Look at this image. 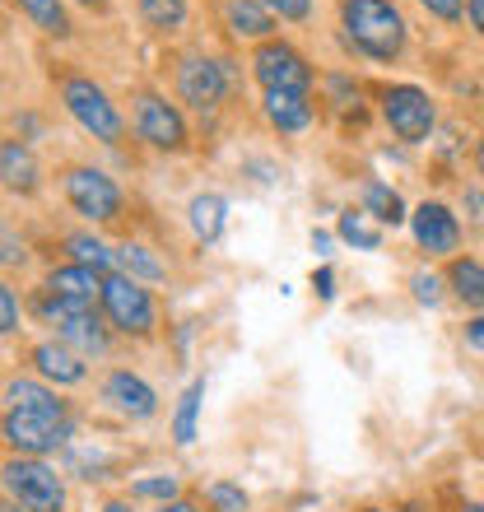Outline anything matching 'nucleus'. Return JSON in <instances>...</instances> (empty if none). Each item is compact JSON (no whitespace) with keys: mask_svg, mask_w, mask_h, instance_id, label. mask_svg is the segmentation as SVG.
I'll use <instances>...</instances> for the list:
<instances>
[{"mask_svg":"<svg viewBox=\"0 0 484 512\" xmlns=\"http://www.w3.org/2000/svg\"><path fill=\"white\" fill-rule=\"evenodd\" d=\"M345 33L363 56L373 61H396L405 47V19L391 0H340Z\"/></svg>","mask_w":484,"mask_h":512,"instance_id":"1","label":"nucleus"},{"mask_svg":"<svg viewBox=\"0 0 484 512\" xmlns=\"http://www.w3.org/2000/svg\"><path fill=\"white\" fill-rule=\"evenodd\" d=\"M70 438V415L66 401L56 396L47 405H10L5 410V443L14 452H28V457H42Z\"/></svg>","mask_w":484,"mask_h":512,"instance_id":"2","label":"nucleus"},{"mask_svg":"<svg viewBox=\"0 0 484 512\" xmlns=\"http://www.w3.org/2000/svg\"><path fill=\"white\" fill-rule=\"evenodd\" d=\"M61 103H66V112L94 135V140H103V145H117L121 140V112L112 108L108 94H103L94 80H84V75L61 80Z\"/></svg>","mask_w":484,"mask_h":512,"instance_id":"3","label":"nucleus"},{"mask_svg":"<svg viewBox=\"0 0 484 512\" xmlns=\"http://www.w3.org/2000/svg\"><path fill=\"white\" fill-rule=\"evenodd\" d=\"M42 317L56 326L61 345H70V350H80V354H103L108 350V331H103V322H98L94 303H75V298L47 294L42 298Z\"/></svg>","mask_w":484,"mask_h":512,"instance_id":"4","label":"nucleus"},{"mask_svg":"<svg viewBox=\"0 0 484 512\" xmlns=\"http://www.w3.org/2000/svg\"><path fill=\"white\" fill-rule=\"evenodd\" d=\"M5 489H10V499L24 512H61L66 508V485H61V475H56L52 466H42V461L14 457L10 466H5Z\"/></svg>","mask_w":484,"mask_h":512,"instance_id":"5","label":"nucleus"},{"mask_svg":"<svg viewBox=\"0 0 484 512\" xmlns=\"http://www.w3.org/2000/svg\"><path fill=\"white\" fill-rule=\"evenodd\" d=\"M252 70L266 94H308L312 70L289 42H261L252 56Z\"/></svg>","mask_w":484,"mask_h":512,"instance_id":"6","label":"nucleus"},{"mask_svg":"<svg viewBox=\"0 0 484 512\" xmlns=\"http://www.w3.org/2000/svg\"><path fill=\"white\" fill-rule=\"evenodd\" d=\"M103 312L126 336H149L154 331V303H149V294L131 275H108V284H103Z\"/></svg>","mask_w":484,"mask_h":512,"instance_id":"7","label":"nucleus"},{"mask_svg":"<svg viewBox=\"0 0 484 512\" xmlns=\"http://www.w3.org/2000/svg\"><path fill=\"white\" fill-rule=\"evenodd\" d=\"M382 117H387L391 131L401 135V140H410V145L429 140V131H433V103L424 89H415V84L387 89V94H382Z\"/></svg>","mask_w":484,"mask_h":512,"instance_id":"8","label":"nucleus"},{"mask_svg":"<svg viewBox=\"0 0 484 512\" xmlns=\"http://www.w3.org/2000/svg\"><path fill=\"white\" fill-rule=\"evenodd\" d=\"M66 201L89 219H117L121 215V191L108 173H98V168H70L66 173Z\"/></svg>","mask_w":484,"mask_h":512,"instance_id":"9","label":"nucleus"},{"mask_svg":"<svg viewBox=\"0 0 484 512\" xmlns=\"http://www.w3.org/2000/svg\"><path fill=\"white\" fill-rule=\"evenodd\" d=\"M135 131H140V140H149L154 149H182L187 145V122H182V112L159 94L135 98Z\"/></svg>","mask_w":484,"mask_h":512,"instance_id":"10","label":"nucleus"},{"mask_svg":"<svg viewBox=\"0 0 484 512\" xmlns=\"http://www.w3.org/2000/svg\"><path fill=\"white\" fill-rule=\"evenodd\" d=\"M177 94L187 98L191 108L210 112L219 98L229 94V70L210 61V56H182V66H177Z\"/></svg>","mask_w":484,"mask_h":512,"instance_id":"11","label":"nucleus"},{"mask_svg":"<svg viewBox=\"0 0 484 512\" xmlns=\"http://www.w3.org/2000/svg\"><path fill=\"white\" fill-rule=\"evenodd\" d=\"M415 243L424 247L429 256H447V252H457V243H461V224H457V215L447 210V205H438V201H424L415 210Z\"/></svg>","mask_w":484,"mask_h":512,"instance_id":"12","label":"nucleus"},{"mask_svg":"<svg viewBox=\"0 0 484 512\" xmlns=\"http://www.w3.org/2000/svg\"><path fill=\"white\" fill-rule=\"evenodd\" d=\"M103 401H112V410H121V415H131V419H149L154 410H159L154 387H149L145 378L126 373V368H117V373L103 382Z\"/></svg>","mask_w":484,"mask_h":512,"instance_id":"13","label":"nucleus"},{"mask_svg":"<svg viewBox=\"0 0 484 512\" xmlns=\"http://www.w3.org/2000/svg\"><path fill=\"white\" fill-rule=\"evenodd\" d=\"M103 270H89V266H56L47 275V294L56 298H75V303H94L103 298Z\"/></svg>","mask_w":484,"mask_h":512,"instance_id":"14","label":"nucleus"},{"mask_svg":"<svg viewBox=\"0 0 484 512\" xmlns=\"http://www.w3.org/2000/svg\"><path fill=\"white\" fill-rule=\"evenodd\" d=\"M33 364H38L42 378H47V382H61V387H70V382H84L80 350H70V345H38V350H33Z\"/></svg>","mask_w":484,"mask_h":512,"instance_id":"15","label":"nucleus"},{"mask_svg":"<svg viewBox=\"0 0 484 512\" xmlns=\"http://www.w3.org/2000/svg\"><path fill=\"white\" fill-rule=\"evenodd\" d=\"M224 24H229L238 38H270L275 14H270L261 0H229V5H224Z\"/></svg>","mask_w":484,"mask_h":512,"instance_id":"16","label":"nucleus"},{"mask_svg":"<svg viewBox=\"0 0 484 512\" xmlns=\"http://www.w3.org/2000/svg\"><path fill=\"white\" fill-rule=\"evenodd\" d=\"M266 117L275 131H308L312 126V103L308 94H266Z\"/></svg>","mask_w":484,"mask_h":512,"instance_id":"17","label":"nucleus"},{"mask_svg":"<svg viewBox=\"0 0 484 512\" xmlns=\"http://www.w3.org/2000/svg\"><path fill=\"white\" fill-rule=\"evenodd\" d=\"M0 168H5V187L10 191H33L38 187V163L19 140H5L0 145Z\"/></svg>","mask_w":484,"mask_h":512,"instance_id":"18","label":"nucleus"},{"mask_svg":"<svg viewBox=\"0 0 484 512\" xmlns=\"http://www.w3.org/2000/svg\"><path fill=\"white\" fill-rule=\"evenodd\" d=\"M224 196H196L191 201V229H196V238L201 243H215L219 233H224Z\"/></svg>","mask_w":484,"mask_h":512,"instance_id":"19","label":"nucleus"},{"mask_svg":"<svg viewBox=\"0 0 484 512\" xmlns=\"http://www.w3.org/2000/svg\"><path fill=\"white\" fill-rule=\"evenodd\" d=\"M447 280H452V289L461 294V303H471V308H484V266L480 261H452V270H447Z\"/></svg>","mask_w":484,"mask_h":512,"instance_id":"20","label":"nucleus"},{"mask_svg":"<svg viewBox=\"0 0 484 512\" xmlns=\"http://www.w3.org/2000/svg\"><path fill=\"white\" fill-rule=\"evenodd\" d=\"M140 19L154 33H177L187 24V0H140Z\"/></svg>","mask_w":484,"mask_h":512,"instance_id":"21","label":"nucleus"},{"mask_svg":"<svg viewBox=\"0 0 484 512\" xmlns=\"http://www.w3.org/2000/svg\"><path fill=\"white\" fill-rule=\"evenodd\" d=\"M201 396H205V382H191L177 401V415H173V438L182 447L196 443V415H201Z\"/></svg>","mask_w":484,"mask_h":512,"instance_id":"22","label":"nucleus"},{"mask_svg":"<svg viewBox=\"0 0 484 512\" xmlns=\"http://www.w3.org/2000/svg\"><path fill=\"white\" fill-rule=\"evenodd\" d=\"M363 210L373 219H382V224H405V205H401V196L391 187H382V182H368L363 187Z\"/></svg>","mask_w":484,"mask_h":512,"instance_id":"23","label":"nucleus"},{"mask_svg":"<svg viewBox=\"0 0 484 512\" xmlns=\"http://www.w3.org/2000/svg\"><path fill=\"white\" fill-rule=\"evenodd\" d=\"M336 229H340V238H345V243L363 247V252H377V247H382V229H377V224H368V210H345Z\"/></svg>","mask_w":484,"mask_h":512,"instance_id":"24","label":"nucleus"},{"mask_svg":"<svg viewBox=\"0 0 484 512\" xmlns=\"http://www.w3.org/2000/svg\"><path fill=\"white\" fill-rule=\"evenodd\" d=\"M19 10L42 28V33H52V38H66L70 33V19L61 10V0H19Z\"/></svg>","mask_w":484,"mask_h":512,"instance_id":"25","label":"nucleus"},{"mask_svg":"<svg viewBox=\"0 0 484 512\" xmlns=\"http://www.w3.org/2000/svg\"><path fill=\"white\" fill-rule=\"evenodd\" d=\"M117 266H121V275H131V280H163V261L159 256H149V247H140V243L121 247Z\"/></svg>","mask_w":484,"mask_h":512,"instance_id":"26","label":"nucleus"},{"mask_svg":"<svg viewBox=\"0 0 484 512\" xmlns=\"http://www.w3.org/2000/svg\"><path fill=\"white\" fill-rule=\"evenodd\" d=\"M66 247L75 252V266H89V270H108L112 261H117V252H108V247L98 243V238H89V233L66 238Z\"/></svg>","mask_w":484,"mask_h":512,"instance_id":"27","label":"nucleus"},{"mask_svg":"<svg viewBox=\"0 0 484 512\" xmlns=\"http://www.w3.org/2000/svg\"><path fill=\"white\" fill-rule=\"evenodd\" d=\"M131 494H135V499L173 503V499H177V475H149V480H135Z\"/></svg>","mask_w":484,"mask_h":512,"instance_id":"28","label":"nucleus"},{"mask_svg":"<svg viewBox=\"0 0 484 512\" xmlns=\"http://www.w3.org/2000/svg\"><path fill=\"white\" fill-rule=\"evenodd\" d=\"M205 499L215 503V512H247V494L229 480H215V485L205 489Z\"/></svg>","mask_w":484,"mask_h":512,"instance_id":"29","label":"nucleus"},{"mask_svg":"<svg viewBox=\"0 0 484 512\" xmlns=\"http://www.w3.org/2000/svg\"><path fill=\"white\" fill-rule=\"evenodd\" d=\"M5 401L10 405H47V401H56V391L38 387V382H10V387H5Z\"/></svg>","mask_w":484,"mask_h":512,"instance_id":"30","label":"nucleus"},{"mask_svg":"<svg viewBox=\"0 0 484 512\" xmlns=\"http://www.w3.org/2000/svg\"><path fill=\"white\" fill-rule=\"evenodd\" d=\"M270 14H280V19H289V24H298V19H308L312 14V0H261Z\"/></svg>","mask_w":484,"mask_h":512,"instance_id":"31","label":"nucleus"},{"mask_svg":"<svg viewBox=\"0 0 484 512\" xmlns=\"http://www.w3.org/2000/svg\"><path fill=\"white\" fill-rule=\"evenodd\" d=\"M0 331H5V336L19 331V303H14V289H0Z\"/></svg>","mask_w":484,"mask_h":512,"instance_id":"32","label":"nucleus"},{"mask_svg":"<svg viewBox=\"0 0 484 512\" xmlns=\"http://www.w3.org/2000/svg\"><path fill=\"white\" fill-rule=\"evenodd\" d=\"M419 5H424L433 19H443V24H457L461 19V0H419Z\"/></svg>","mask_w":484,"mask_h":512,"instance_id":"33","label":"nucleus"},{"mask_svg":"<svg viewBox=\"0 0 484 512\" xmlns=\"http://www.w3.org/2000/svg\"><path fill=\"white\" fill-rule=\"evenodd\" d=\"M466 210H471V229L484 233V191H466Z\"/></svg>","mask_w":484,"mask_h":512,"instance_id":"34","label":"nucleus"},{"mask_svg":"<svg viewBox=\"0 0 484 512\" xmlns=\"http://www.w3.org/2000/svg\"><path fill=\"white\" fill-rule=\"evenodd\" d=\"M415 298L419 303H438V275H415Z\"/></svg>","mask_w":484,"mask_h":512,"instance_id":"35","label":"nucleus"},{"mask_svg":"<svg viewBox=\"0 0 484 512\" xmlns=\"http://www.w3.org/2000/svg\"><path fill=\"white\" fill-rule=\"evenodd\" d=\"M312 289H317V294H322V298H331V294H336V275H331V266H322V270H317V275H312Z\"/></svg>","mask_w":484,"mask_h":512,"instance_id":"36","label":"nucleus"},{"mask_svg":"<svg viewBox=\"0 0 484 512\" xmlns=\"http://www.w3.org/2000/svg\"><path fill=\"white\" fill-rule=\"evenodd\" d=\"M466 14H471L475 33H480V38H484V0H466Z\"/></svg>","mask_w":484,"mask_h":512,"instance_id":"37","label":"nucleus"},{"mask_svg":"<svg viewBox=\"0 0 484 512\" xmlns=\"http://www.w3.org/2000/svg\"><path fill=\"white\" fill-rule=\"evenodd\" d=\"M466 340H471L475 350H484V317H475V322H466Z\"/></svg>","mask_w":484,"mask_h":512,"instance_id":"38","label":"nucleus"},{"mask_svg":"<svg viewBox=\"0 0 484 512\" xmlns=\"http://www.w3.org/2000/svg\"><path fill=\"white\" fill-rule=\"evenodd\" d=\"M19 256H24V247L14 243V233H5V266H14Z\"/></svg>","mask_w":484,"mask_h":512,"instance_id":"39","label":"nucleus"},{"mask_svg":"<svg viewBox=\"0 0 484 512\" xmlns=\"http://www.w3.org/2000/svg\"><path fill=\"white\" fill-rule=\"evenodd\" d=\"M159 512H196V508H191V503H182V499H173V503H163Z\"/></svg>","mask_w":484,"mask_h":512,"instance_id":"40","label":"nucleus"},{"mask_svg":"<svg viewBox=\"0 0 484 512\" xmlns=\"http://www.w3.org/2000/svg\"><path fill=\"white\" fill-rule=\"evenodd\" d=\"M475 173L484 177V140H480V145H475Z\"/></svg>","mask_w":484,"mask_h":512,"instance_id":"41","label":"nucleus"},{"mask_svg":"<svg viewBox=\"0 0 484 512\" xmlns=\"http://www.w3.org/2000/svg\"><path fill=\"white\" fill-rule=\"evenodd\" d=\"M103 512H131V503H108Z\"/></svg>","mask_w":484,"mask_h":512,"instance_id":"42","label":"nucleus"},{"mask_svg":"<svg viewBox=\"0 0 484 512\" xmlns=\"http://www.w3.org/2000/svg\"><path fill=\"white\" fill-rule=\"evenodd\" d=\"M461 512H484V503H466V508H461Z\"/></svg>","mask_w":484,"mask_h":512,"instance_id":"43","label":"nucleus"},{"mask_svg":"<svg viewBox=\"0 0 484 512\" xmlns=\"http://www.w3.org/2000/svg\"><path fill=\"white\" fill-rule=\"evenodd\" d=\"M80 5H108V0H80Z\"/></svg>","mask_w":484,"mask_h":512,"instance_id":"44","label":"nucleus"},{"mask_svg":"<svg viewBox=\"0 0 484 512\" xmlns=\"http://www.w3.org/2000/svg\"><path fill=\"white\" fill-rule=\"evenodd\" d=\"M5 512H19V508H14V503H10V508H5Z\"/></svg>","mask_w":484,"mask_h":512,"instance_id":"45","label":"nucleus"},{"mask_svg":"<svg viewBox=\"0 0 484 512\" xmlns=\"http://www.w3.org/2000/svg\"><path fill=\"white\" fill-rule=\"evenodd\" d=\"M405 512H419V508H405Z\"/></svg>","mask_w":484,"mask_h":512,"instance_id":"46","label":"nucleus"},{"mask_svg":"<svg viewBox=\"0 0 484 512\" xmlns=\"http://www.w3.org/2000/svg\"><path fill=\"white\" fill-rule=\"evenodd\" d=\"M368 512H377V508H368Z\"/></svg>","mask_w":484,"mask_h":512,"instance_id":"47","label":"nucleus"}]
</instances>
